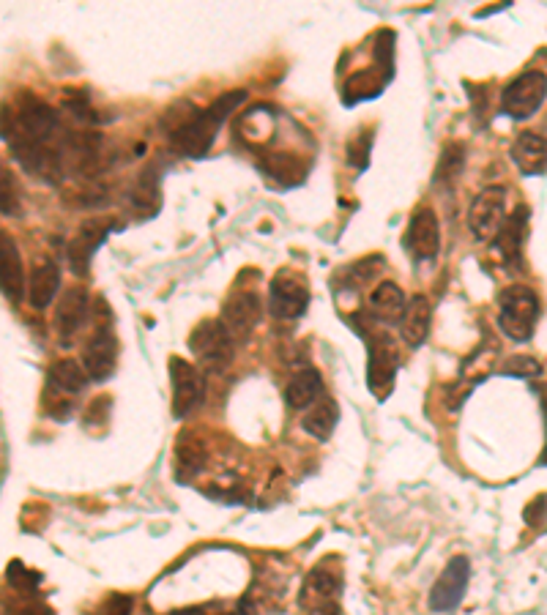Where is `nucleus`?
Instances as JSON below:
<instances>
[{
	"label": "nucleus",
	"instance_id": "32",
	"mask_svg": "<svg viewBox=\"0 0 547 615\" xmlns=\"http://www.w3.org/2000/svg\"><path fill=\"white\" fill-rule=\"evenodd\" d=\"M501 375H506V378H539L542 364L537 359H528V356H515L501 367Z\"/></svg>",
	"mask_w": 547,
	"mask_h": 615
},
{
	"label": "nucleus",
	"instance_id": "34",
	"mask_svg": "<svg viewBox=\"0 0 547 615\" xmlns=\"http://www.w3.org/2000/svg\"><path fill=\"white\" fill-rule=\"evenodd\" d=\"M99 615H132V596L113 594L104 602Z\"/></svg>",
	"mask_w": 547,
	"mask_h": 615
},
{
	"label": "nucleus",
	"instance_id": "12",
	"mask_svg": "<svg viewBox=\"0 0 547 615\" xmlns=\"http://www.w3.org/2000/svg\"><path fill=\"white\" fill-rule=\"evenodd\" d=\"M260 315H263L260 298L252 290H241V293H233L228 298L219 323L225 326L233 342H244L252 334V328L260 323Z\"/></svg>",
	"mask_w": 547,
	"mask_h": 615
},
{
	"label": "nucleus",
	"instance_id": "30",
	"mask_svg": "<svg viewBox=\"0 0 547 615\" xmlns=\"http://www.w3.org/2000/svg\"><path fill=\"white\" fill-rule=\"evenodd\" d=\"M465 164V145L452 143L444 148V156L438 162V170H435V184H455L457 175L463 170Z\"/></svg>",
	"mask_w": 547,
	"mask_h": 615
},
{
	"label": "nucleus",
	"instance_id": "16",
	"mask_svg": "<svg viewBox=\"0 0 547 615\" xmlns=\"http://www.w3.org/2000/svg\"><path fill=\"white\" fill-rule=\"evenodd\" d=\"M88 293H85V287L74 285L69 287L66 293L61 296V301H58V307H55V334L61 337L63 345H69L74 337H77V331L85 326V320H88Z\"/></svg>",
	"mask_w": 547,
	"mask_h": 615
},
{
	"label": "nucleus",
	"instance_id": "1",
	"mask_svg": "<svg viewBox=\"0 0 547 615\" xmlns=\"http://www.w3.org/2000/svg\"><path fill=\"white\" fill-rule=\"evenodd\" d=\"M58 115L50 104L36 99L33 93H20L14 102L0 104V137L9 143L14 159L25 173L58 181L63 173V148L55 145Z\"/></svg>",
	"mask_w": 547,
	"mask_h": 615
},
{
	"label": "nucleus",
	"instance_id": "25",
	"mask_svg": "<svg viewBox=\"0 0 547 615\" xmlns=\"http://www.w3.org/2000/svg\"><path fill=\"white\" fill-rule=\"evenodd\" d=\"M88 372L80 361L61 359L50 367V389L58 394H80L88 386Z\"/></svg>",
	"mask_w": 547,
	"mask_h": 615
},
{
	"label": "nucleus",
	"instance_id": "38",
	"mask_svg": "<svg viewBox=\"0 0 547 615\" xmlns=\"http://www.w3.org/2000/svg\"><path fill=\"white\" fill-rule=\"evenodd\" d=\"M310 615H342V613H340V605H337V602H331V605H323V607L310 610Z\"/></svg>",
	"mask_w": 547,
	"mask_h": 615
},
{
	"label": "nucleus",
	"instance_id": "27",
	"mask_svg": "<svg viewBox=\"0 0 547 615\" xmlns=\"http://www.w3.org/2000/svg\"><path fill=\"white\" fill-rule=\"evenodd\" d=\"M337 419H340V410H337V402L334 400H320L315 408L301 419V427L310 432L312 438H318V441H326V438H331V432H334V427H337Z\"/></svg>",
	"mask_w": 547,
	"mask_h": 615
},
{
	"label": "nucleus",
	"instance_id": "17",
	"mask_svg": "<svg viewBox=\"0 0 547 615\" xmlns=\"http://www.w3.org/2000/svg\"><path fill=\"white\" fill-rule=\"evenodd\" d=\"M340 588H342V572L329 569V566H315V569L307 574L304 588H301V607L315 610V607L331 605L334 596L340 594Z\"/></svg>",
	"mask_w": 547,
	"mask_h": 615
},
{
	"label": "nucleus",
	"instance_id": "2",
	"mask_svg": "<svg viewBox=\"0 0 547 615\" xmlns=\"http://www.w3.org/2000/svg\"><path fill=\"white\" fill-rule=\"evenodd\" d=\"M247 102V93L244 91H228L219 96L217 102L200 110V113L186 115L184 121H178L170 129V145L176 148L181 156L189 159H203L208 151L214 148L222 123L228 121L230 115L236 113L241 104Z\"/></svg>",
	"mask_w": 547,
	"mask_h": 615
},
{
	"label": "nucleus",
	"instance_id": "15",
	"mask_svg": "<svg viewBox=\"0 0 547 615\" xmlns=\"http://www.w3.org/2000/svg\"><path fill=\"white\" fill-rule=\"evenodd\" d=\"M0 293L9 298L11 304H20L25 293H28L20 249H17V241L6 230H0Z\"/></svg>",
	"mask_w": 547,
	"mask_h": 615
},
{
	"label": "nucleus",
	"instance_id": "6",
	"mask_svg": "<svg viewBox=\"0 0 547 615\" xmlns=\"http://www.w3.org/2000/svg\"><path fill=\"white\" fill-rule=\"evenodd\" d=\"M547 99V74L539 69H528L509 82L501 93V113L515 121H526L537 113Z\"/></svg>",
	"mask_w": 547,
	"mask_h": 615
},
{
	"label": "nucleus",
	"instance_id": "33",
	"mask_svg": "<svg viewBox=\"0 0 547 615\" xmlns=\"http://www.w3.org/2000/svg\"><path fill=\"white\" fill-rule=\"evenodd\" d=\"M269 175L271 178H296L299 181V162L296 156L277 154L269 159Z\"/></svg>",
	"mask_w": 547,
	"mask_h": 615
},
{
	"label": "nucleus",
	"instance_id": "3",
	"mask_svg": "<svg viewBox=\"0 0 547 615\" xmlns=\"http://www.w3.org/2000/svg\"><path fill=\"white\" fill-rule=\"evenodd\" d=\"M539 298L526 285H515L501 290L498 296V328L512 342H528L534 337V328L539 323Z\"/></svg>",
	"mask_w": 547,
	"mask_h": 615
},
{
	"label": "nucleus",
	"instance_id": "21",
	"mask_svg": "<svg viewBox=\"0 0 547 615\" xmlns=\"http://www.w3.org/2000/svg\"><path fill=\"white\" fill-rule=\"evenodd\" d=\"M526 230H528V208L520 205L515 214L509 216L504 222V227L498 230L496 244L498 252L504 255V260L509 266L520 263V255H523V241H526Z\"/></svg>",
	"mask_w": 547,
	"mask_h": 615
},
{
	"label": "nucleus",
	"instance_id": "5",
	"mask_svg": "<svg viewBox=\"0 0 547 615\" xmlns=\"http://www.w3.org/2000/svg\"><path fill=\"white\" fill-rule=\"evenodd\" d=\"M359 334L367 339V350H370L367 386H370V391L378 400H386L389 391L394 389V375H397V367H400L397 345L386 334H370V328H359Z\"/></svg>",
	"mask_w": 547,
	"mask_h": 615
},
{
	"label": "nucleus",
	"instance_id": "39",
	"mask_svg": "<svg viewBox=\"0 0 547 615\" xmlns=\"http://www.w3.org/2000/svg\"><path fill=\"white\" fill-rule=\"evenodd\" d=\"M539 394H542V408H545V416H547V389H545V386L539 389ZM542 462L547 465V449H545V454H542Z\"/></svg>",
	"mask_w": 547,
	"mask_h": 615
},
{
	"label": "nucleus",
	"instance_id": "13",
	"mask_svg": "<svg viewBox=\"0 0 547 615\" xmlns=\"http://www.w3.org/2000/svg\"><path fill=\"white\" fill-rule=\"evenodd\" d=\"M405 246L416 260H433L441 249V225L433 208H416L408 222V233H405Z\"/></svg>",
	"mask_w": 547,
	"mask_h": 615
},
{
	"label": "nucleus",
	"instance_id": "28",
	"mask_svg": "<svg viewBox=\"0 0 547 615\" xmlns=\"http://www.w3.org/2000/svg\"><path fill=\"white\" fill-rule=\"evenodd\" d=\"M129 200H132V208H135L140 216L156 214V208H159V181H156V175L154 173L140 175L135 189H132V195H129Z\"/></svg>",
	"mask_w": 547,
	"mask_h": 615
},
{
	"label": "nucleus",
	"instance_id": "4",
	"mask_svg": "<svg viewBox=\"0 0 547 615\" xmlns=\"http://www.w3.org/2000/svg\"><path fill=\"white\" fill-rule=\"evenodd\" d=\"M83 367L88 372V378L99 380V383L115 375V367H118V337H115L107 309H102V318L96 315V326H93L91 337L85 342Z\"/></svg>",
	"mask_w": 547,
	"mask_h": 615
},
{
	"label": "nucleus",
	"instance_id": "36",
	"mask_svg": "<svg viewBox=\"0 0 547 615\" xmlns=\"http://www.w3.org/2000/svg\"><path fill=\"white\" fill-rule=\"evenodd\" d=\"M173 615H233V610H225L219 605H200V607H189V610H181V613Z\"/></svg>",
	"mask_w": 547,
	"mask_h": 615
},
{
	"label": "nucleus",
	"instance_id": "7",
	"mask_svg": "<svg viewBox=\"0 0 547 615\" xmlns=\"http://www.w3.org/2000/svg\"><path fill=\"white\" fill-rule=\"evenodd\" d=\"M236 342L219 320H203L189 337V350L206 369H222L233 361Z\"/></svg>",
	"mask_w": 547,
	"mask_h": 615
},
{
	"label": "nucleus",
	"instance_id": "31",
	"mask_svg": "<svg viewBox=\"0 0 547 615\" xmlns=\"http://www.w3.org/2000/svg\"><path fill=\"white\" fill-rule=\"evenodd\" d=\"M6 583H9L14 591H20V594H36V588L42 585V574L28 569L22 561H11V564L6 566Z\"/></svg>",
	"mask_w": 547,
	"mask_h": 615
},
{
	"label": "nucleus",
	"instance_id": "10",
	"mask_svg": "<svg viewBox=\"0 0 547 615\" xmlns=\"http://www.w3.org/2000/svg\"><path fill=\"white\" fill-rule=\"evenodd\" d=\"M310 307V287L301 277L293 274H279L271 282L269 290V312L279 320L301 318Z\"/></svg>",
	"mask_w": 547,
	"mask_h": 615
},
{
	"label": "nucleus",
	"instance_id": "14",
	"mask_svg": "<svg viewBox=\"0 0 547 615\" xmlns=\"http://www.w3.org/2000/svg\"><path fill=\"white\" fill-rule=\"evenodd\" d=\"M115 230L113 219H88L80 225L77 236L69 244V263L74 274H88L93 255L99 252V246L107 241V236Z\"/></svg>",
	"mask_w": 547,
	"mask_h": 615
},
{
	"label": "nucleus",
	"instance_id": "20",
	"mask_svg": "<svg viewBox=\"0 0 547 615\" xmlns=\"http://www.w3.org/2000/svg\"><path fill=\"white\" fill-rule=\"evenodd\" d=\"M61 290V268L52 260H44L33 268L28 279V301L33 309H47Z\"/></svg>",
	"mask_w": 547,
	"mask_h": 615
},
{
	"label": "nucleus",
	"instance_id": "24",
	"mask_svg": "<svg viewBox=\"0 0 547 615\" xmlns=\"http://www.w3.org/2000/svg\"><path fill=\"white\" fill-rule=\"evenodd\" d=\"M386 77L383 72L375 66V69H364V72L351 74L345 85H342V102L345 104H359L367 102V99H375L378 93L386 88Z\"/></svg>",
	"mask_w": 547,
	"mask_h": 615
},
{
	"label": "nucleus",
	"instance_id": "19",
	"mask_svg": "<svg viewBox=\"0 0 547 615\" xmlns=\"http://www.w3.org/2000/svg\"><path fill=\"white\" fill-rule=\"evenodd\" d=\"M430 326H433V307L427 296H413L405 307V315L400 320V339L411 348H419L430 337Z\"/></svg>",
	"mask_w": 547,
	"mask_h": 615
},
{
	"label": "nucleus",
	"instance_id": "8",
	"mask_svg": "<svg viewBox=\"0 0 547 615\" xmlns=\"http://www.w3.org/2000/svg\"><path fill=\"white\" fill-rule=\"evenodd\" d=\"M506 222V189L504 186H487L474 197L468 208V230L476 241H490Z\"/></svg>",
	"mask_w": 547,
	"mask_h": 615
},
{
	"label": "nucleus",
	"instance_id": "22",
	"mask_svg": "<svg viewBox=\"0 0 547 615\" xmlns=\"http://www.w3.org/2000/svg\"><path fill=\"white\" fill-rule=\"evenodd\" d=\"M370 307L372 315L378 320H383V323H400L405 315V307H408V301H405V293L400 290V285H394V282H381V285L372 290Z\"/></svg>",
	"mask_w": 547,
	"mask_h": 615
},
{
	"label": "nucleus",
	"instance_id": "37",
	"mask_svg": "<svg viewBox=\"0 0 547 615\" xmlns=\"http://www.w3.org/2000/svg\"><path fill=\"white\" fill-rule=\"evenodd\" d=\"M9 615H55L47 605H42V602H28V605H20L14 607Z\"/></svg>",
	"mask_w": 547,
	"mask_h": 615
},
{
	"label": "nucleus",
	"instance_id": "11",
	"mask_svg": "<svg viewBox=\"0 0 547 615\" xmlns=\"http://www.w3.org/2000/svg\"><path fill=\"white\" fill-rule=\"evenodd\" d=\"M468 580H471V564H468L465 555H457V558H452V561L446 564L444 574L438 577V583H435L433 591H430V610H435V613L455 610V607L463 602Z\"/></svg>",
	"mask_w": 547,
	"mask_h": 615
},
{
	"label": "nucleus",
	"instance_id": "35",
	"mask_svg": "<svg viewBox=\"0 0 547 615\" xmlns=\"http://www.w3.org/2000/svg\"><path fill=\"white\" fill-rule=\"evenodd\" d=\"M110 408H113L110 397H99V400L91 402V408L85 410V419H88V424H93V421H107Z\"/></svg>",
	"mask_w": 547,
	"mask_h": 615
},
{
	"label": "nucleus",
	"instance_id": "9",
	"mask_svg": "<svg viewBox=\"0 0 547 615\" xmlns=\"http://www.w3.org/2000/svg\"><path fill=\"white\" fill-rule=\"evenodd\" d=\"M170 380H173V413L176 419H186L206 397L203 372L184 359H170Z\"/></svg>",
	"mask_w": 547,
	"mask_h": 615
},
{
	"label": "nucleus",
	"instance_id": "18",
	"mask_svg": "<svg viewBox=\"0 0 547 615\" xmlns=\"http://www.w3.org/2000/svg\"><path fill=\"white\" fill-rule=\"evenodd\" d=\"M512 162L523 175L547 173V137L537 132H520L512 145Z\"/></svg>",
	"mask_w": 547,
	"mask_h": 615
},
{
	"label": "nucleus",
	"instance_id": "29",
	"mask_svg": "<svg viewBox=\"0 0 547 615\" xmlns=\"http://www.w3.org/2000/svg\"><path fill=\"white\" fill-rule=\"evenodd\" d=\"M0 214L17 216L20 214V184L11 167L0 159Z\"/></svg>",
	"mask_w": 547,
	"mask_h": 615
},
{
	"label": "nucleus",
	"instance_id": "23",
	"mask_svg": "<svg viewBox=\"0 0 547 615\" xmlns=\"http://www.w3.org/2000/svg\"><path fill=\"white\" fill-rule=\"evenodd\" d=\"M320 391H323V378H320L318 369H299L293 378H290L288 389H285V402H288L293 410H301L318 402Z\"/></svg>",
	"mask_w": 547,
	"mask_h": 615
},
{
	"label": "nucleus",
	"instance_id": "26",
	"mask_svg": "<svg viewBox=\"0 0 547 615\" xmlns=\"http://www.w3.org/2000/svg\"><path fill=\"white\" fill-rule=\"evenodd\" d=\"M176 465H178V476L181 479H192L197 471H203V465H206L208 460V451H206V443L200 441L197 435H181L178 438V446H176Z\"/></svg>",
	"mask_w": 547,
	"mask_h": 615
}]
</instances>
